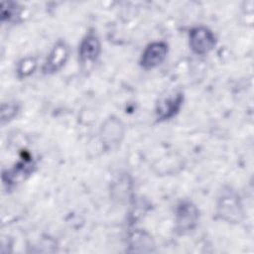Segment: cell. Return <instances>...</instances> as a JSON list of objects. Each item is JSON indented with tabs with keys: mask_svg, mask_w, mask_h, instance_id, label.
I'll use <instances>...</instances> for the list:
<instances>
[{
	"mask_svg": "<svg viewBox=\"0 0 254 254\" xmlns=\"http://www.w3.org/2000/svg\"><path fill=\"white\" fill-rule=\"evenodd\" d=\"M184 101L185 94L183 91H176L159 99L154 109L156 120L164 122L177 116L183 107Z\"/></svg>",
	"mask_w": 254,
	"mask_h": 254,
	"instance_id": "obj_7",
	"label": "cell"
},
{
	"mask_svg": "<svg viewBox=\"0 0 254 254\" xmlns=\"http://www.w3.org/2000/svg\"><path fill=\"white\" fill-rule=\"evenodd\" d=\"M37 66H38V63L35 57L33 56L25 57L21 59L16 64V68H15L16 75L19 79L27 78L35 72Z\"/></svg>",
	"mask_w": 254,
	"mask_h": 254,
	"instance_id": "obj_13",
	"label": "cell"
},
{
	"mask_svg": "<svg viewBox=\"0 0 254 254\" xmlns=\"http://www.w3.org/2000/svg\"><path fill=\"white\" fill-rule=\"evenodd\" d=\"M199 221V209L190 199L180 200L175 208V231L179 235H187L192 232Z\"/></svg>",
	"mask_w": 254,
	"mask_h": 254,
	"instance_id": "obj_2",
	"label": "cell"
},
{
	"mask_svg": "<svg viewBox=\"0 0 254 254\" xmlns=\"http://www.w3.org/2000/svg\"><path fill=\"white\" fill-rule=\"evenodd\" d=\"M110 195L118 202H127L132 199L133 181L127 173H121L112 180Z\"/></svg>",
	"mask_w": 254,
	"mask_h": 254,
	"instance_id": "obj_10",
	"label": "cell"
},
{
	"mask_svg": "<svg viewBox=\"0 0 254 254\" xmlns=\"http://www.w3.org/2000/svg\"><path fill=\"white\" fill-rule=\"evenodd\" d=\"M168 53L169 44L167 42L161 40L151 42L143 50L139 59V65L145 70L153 69L164 63Z\"/></svg>",
	"mask_w": 254,
	"mask_h": 254,
	"instance_id": "obj_8",
	"label": "cell"
},
{
	"mask_svg": "<svg viewBox=\"0 0 254 254\" xmlns=\"http://www.w3.org/2000/svg\"><path fill=\"white\" fill-rule=\"evenodd\" d=\"M125 135V126L123 122L115 115L107 117L100 127V140L107 149L117 147Z\"/></svg>",
	"mask_w": 254,
	"mask_h": 254,
	"instance_id": "obj_9",
	"label": "cell"
},
{
	"mask_svg": "<svg viewBox=\"0 0 254 254\" xmlns=\"http://www.w3.org/2000/svg\"><path fill=\"white\" fill-rule=\"evenodd\" d=\"M216 217L227 223H240L244 208L239 193L230 186H224L218 192L215 206Z\"/></svg>",
	"mask_w": 254,
	"mask_h": 254,
	"instance_id": "obj_1",
	"label": "cell"
},
{
	"mask_svg": "<svg viewBox=\"0 0 254 254\" xmlns=\"http://www.w3.org/2000/svg\"><path fill=\"white\" fill-rule=\"evenodd\" d=\"M20 105L15 101L3 102L1 105V123L4 125L12 121L19 113Z\"/></svg>",
	"mask_w": 254,
	"mask_h": 254,
	"instance_id": "obj_14",
	"label": "cell"
},
{
	"mask_svg": "<svg viewBox=\"0 0 254 254\" xmlns=\"http://www.w3.org/2000/svg\"><path fill=\"white\" fill-rule=\"evenodd\" d=\"M189 46L191 52L197 56L209 54L216 46L215 34L208 27L199 25L190 29L188 34Z\"/></svg>",
	"mask_w": 254,
	"mask_h": 254,
	"instance_id": "obj_4",
	"label": "cell"
},
{
	"mask_svg": "<svg viewBox=\"0 0 254 254\" xmlns=\"http://www.w3.org/2000/svg\"><path fill=\"white\" fill-rule=\"evenodd\" d=\"M23 7L13 1L1 2L0 17L2 23H17L22 15Z\"/></svg>",
	"mask_w": 254,
	"mask_h": 254,
	"instance_id": "obj_12",
	"label": "cell"
},
{
	"mask_svg": "<svg viewBox=\"0 0 254 254\" xmlns=\"http://www.w3.org/2000/svg\"><path fill=\"white\" fill-rule=\"evenodd\" d=\"M69 55L70 48L68 44L64 40H58L54 44L42 65V73L51 75L60 71L67 63Z\"/></svg>",
	"mask_w": 254,
	"mask_h": 254,
	"instance_id": "obj_5",
	"label": "cell"
},
{
	"mask_svg": "<svg viewBox=\"0 0 254 254\" xmlns=\"http://www.w3.org/2000/svg\"><path fill=\"white\" fill-rule=\"evenodd\" d=\"M101 42L94 29H89L78 45V62L82 68L88 69L97 62L101 54Z\"/></svg>",
	"mask_w": 254,
	"mask_h": 254,
	"instance_id": "obj_3",
	"label": "cell"
},
{
	"mask_svg": "<svg viewBox=\"0 0 254 254\" xmlns=\"http://www.w3.org/2000/svg\"><path fill=\"white\" fill-rule=\"evenodd\" d=\"M128 246L132 252H151L154 242L152 236L142 229H135L129 233Z\"/></svg>",
	"mask_w": 254,
	"mask_h": 254,
	"instance_id": "obj_11",
	"label": "cell"
},
{
	"mask_svg": "<svg viewBox=\"0 0 254 254\" xmlns=\"http://www.w3.org/2000/svg\"><path fill=\"white\" fill-rule=\"evenodd\" d=\"M37 164L32 156L26 155L19 160L15 165L3 172L2 180L7 188L15 187L16 185L27 180L36 170Z\"/></svg>",
	"mask_w": 254,
	"mask_h": 254,
	"instance_id": "obj_6",
	"label": "cell"
}]
</instances>
